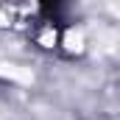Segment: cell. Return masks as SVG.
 <instances>
[{
	"instance_id": "7a4b0ae2",
	"label": "cell",
	"mask_w": 120,
	"mask_h": 120,
	"mask_svg": "<svg viewBox=\"0 0 120 120\" xmlns=\"http://www.w3.org/2000/svg\"><path fill=\"white\" fill-rule=\"evenodd\" d=\"M6 22H8V17H6V14L0 11V25H6Z\"/></svg>"
},
{
	"instance_id": "6da1fadb",
	"label": "cell",
	"mask_w": 120,
	"mask_h": 120,
	"mask_svg": "<svg viewBox=\"0 0 120 120\" xmlns=\"http://www.w3.org/2000/svg\"><path fill=\"white\" fill-rule=\"evenodd\" d=\"M0 75L3 78H11V81H20V84H31L34 81V75H31V70L25 67H20V64H0Z\"/></svg>"
}]
</instances>
